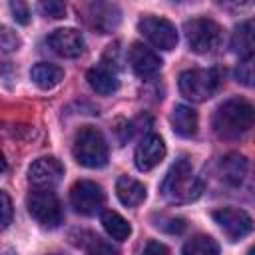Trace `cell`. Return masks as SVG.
<instances>
[{
    "label": "cell",
    "instance_id": "obj_1",
    "mask_svg": "<svg viewBox=\"0 0 255 255\" xmlns=\"http://www.w3.org/2000/svg\"><path fill=\"white\" fill-rule=\"evenodd\" d=\"M255 124V108L243 98L223 102L213 116V131L223 139H235L249 131Z\"/></svg>",
    "mask_w": 255,
    "mask_h": 255
},
{
    "label": "cell",
    "instance_id": "obj_2",
    "mask_svg": "<svg viewBox=\"0 0 255 255\" xmlns=\"http://www.w3.org/2000/svg\"><path fill=\"white\" fill-rule=\"evenodd\" d=\"M203 191L201 179L185 159H177L161 181V195L169 203H191Z\"/></svg>",
    "mask_w": 255,
    "mask_h": 255
},
{
    "label": "cell",
    "instance_id": "obj_3",
    "mask_svg": "<svg viewBox=\"0 0 255 255\" xmlns=\"http://www.w3.org/2000/svg\"><path fill=\"white\" fill-rule=\"evenodd\" d=\"M72 153L80 165L90 167V169L104 167L108 163V143L102 131L92 126H84L76 133Z\"/></svg>",
    "mask_w": 255,
    "mask_h": 255
},
{
    "label": "cell",
    "instance_id": "obj_4",
    "mask_svg": "<svg viewBox=\"0 0 255 255\" xmlns=\"http://www.w3.org/2000/svg\"><path fill=\"white\" fill-rule=\"evenodd\" d=\"M219 86V70L215 68H197L185 70L179 76V92L183 98L191 102H205L209 100Z\"/></svg>",
    "mask_w": 255,
    "mask_h": 255
},
{
    "label": "cell",
    "instance_id": "obj_5",
    "mask_svg": "<svg viewBox=\"0 0 255 255\" xmlns=\"http://www.w3.org/2000/svg\"><path fill=\"white\" fill-rule=\"evenodd\" d=\"M26 205H28L30 215L42 227L54 229V227H58L62 223V205H60V199L56 197V193L52 189H40V187H36L28 195Z\"/></svg>",
    "mask_w": 255,
    "mask_h": 255
},
{
    "label": "cell",
    "instance_id": "obj_6",
    "mask_svg": "<svg viewBox=\"0 0 255 255\" xmlns=\"http://www.w3.org/2000/svg\"><path fill=\"white\" fill-rule=\"evenodd\" d=\"M185 38L193 52L205 54L219 44L221 28L211 18H193L185 22Z\"/></svg>",
    "mask_w": 255,
    "mask_h": 255
},
{
    "label": "cell",
    "instance_id": "obj_7",
    "mask_svg": "<svg viewBox=\"0 0 255 255\" xmlns=\"http://www.w3.org/2000/svg\"><path fill=\"white\" fill-rule=\"evenodd\" d=\"M137 30L159 50H173L177 44V32L175 26L165 20V18H157V16H145L139 20Z\"/></svg>",
    "mask_w": 255,
    "mask_h": 255
},
{
    "label": "cell",
    "instance_id": "obj_8",
    "mask_svg": "<svg viewBox=\"0 0 255 255\" xmlns=\"http://www.w3.org/2000/svg\"><path fill=\"white\" fill-rule=\"evenodd\" d=\"M213 219L231 241H239L253 231V219L249 217V213H245L243 209H237V207L215 209Z\"/></svg>",
    "mask_w": 255,
    "mask_h": 255
},
{
    "label": "cell",
    "instance_id": "obj_9",
    "mask_svg": "<svg viewBox=\"0 0 255 255\" xmlns=\"http://www.w3.org/2000/svg\"><path fill=\"white\" fill-rule=\"evenodd\" d=\"M104 199H106V195H104L102 187L94 181H88V179L76 181L70 189V203L82 215L96 213L104 205Z\"/></svg>",
    "mask_w": 255,
    "mask_h": 255
},
{
    "label": "cell",
    "instance_id": "obj_10",
    "mask_svg": "<svg viewBox=\"0 0 255 255\" xmlns=\"http://www.w3.org/2000/svg\"><path fill=\"white\" fill-rule=\"evenodd\" d=\"M128 60H129V66L133 70V74L137 78H153L159 70H161V60L159 56L149 50L147 46H143L141 42H133L129 46V52H128Z\"/></svg>",
    "mask_w": 255,
    "mask_h": 255
},
{
    "label": "cell",
    "instance_id": "obj_11",
    "mask_svg": "<svg viewBox=\"0 0 255 255\" xmlns=\"http://www.w3.org/2000/svg\"><path fill=\"white\" fill-rule=\"evenodd\" d=\"M62 175H64V165L56 157H40L30 165L28 181L34 187L50 189L62 179Z\"/></svg>",
    "mask_w": 255,
    "mask_h": 255
},
{
    "label": "cell",
    "instance_id": "obj_12",
    "mask_svg": "<svg viewBox=\"0 0 255 255\" xmlns=\"http://www.w3.org/2000/svg\"><path fill=\"white\" fill-rule=\"evenodd\" d=\"M48 46L62 58H78L84 52V38L74 28H58L48 36Z\"/></svg>",
    "mask_w": 255,
    "mask_h": 255
},
{
    "label": "cell",
    "instance_id": "obj_13",
    "mask_svg": "<svg viewBox=\"0 0 255 255\" xmlns=\"http://www.w3.org/2000/svg\"><path fill=\"white\" fill-rule=\"evenodd\" d=\"M163 157H165V143H163V139H161L159 135H155V133L145 135V137L137 143L135 155H133L135 167H137L139 171H149V169H153Z\"/></svg>",
    "mask_w": 255,
    "mask_h": 255
},
{
    "label": "cell",
    "instance_id": "obj_14",
    "mask_svg": "<svg viewBox=\"0 0 255 255\" xmlns=\"http://www.w3.org/2000/svg\"><path fill=\"white\" fill-rule=\"evenodd\" d=\"M88 10H90V16H88L90 26L96 28L100 34H108L120 24V10L116 4L94 2L88 6Z\"/></svg>",
    "mask_w": 255,
    "mask_h": 255
},
{
    "label": "cell",
    "instance_id": "obj_15",
    "mask_svg": "<svg viewBox=\"0 0 255 255\" xmlns=\"http://www.w3.org/2000/svg\"><path fill=\"white\" fill-rule=\"evenodd\" d=\"M86 78H88L90 88L94 92H98L100 96H110V94L118 92V88H120V80H118L116 72L110 66H106V64L90 68Z\"/></svg>",
    "mask_w": 255,
    "mask_h": 255
},
{
    "label": "cell",
    "instance_id": "obj_16",
    "mask_svg": "<svg viewBox=\"0 0 255 255\" xmlns=\"http://www.w3.org/2000/svg\"><path fill=\"white\" fill-rule=\"evenodd\" d=\"M116 193L118 199L128 205V207H135L145 199V185L129 175H122L116 181Z\"/></svg>",
    "mask_w": 255,
    "mask_h": 255
},
{
    "label": "cell",
    "instance_id": "obj_17",
    "mask_svg": "<svg viewBox=\"0 0 255 255\" xmlns=\"http://www.w3.org/2000/svg\"><path fill=\"white\" fill-rule=\"evenodd\" d=\"M229 46L235 54L243 56L255 52V20H245L239 26H235Z\"/></svg>",
    "mask_w": 255,
    "mask_h": 255
},
{
    "label": "cell",
    "instance_id": "obj_18",
    "mask_svg": "<svg viewBox=\"0 0 255 255\" xmlns=\"http://www.w3.org/2000/svg\"><path fill=\"white\" fill-rule=\"evenodd\" d=\"M171 126L173 131L181 137H191L197 131V114L189 106H175L171 112Z\"/></svg>",
    "mask_w": 255,
    "mask_h": 255
},
{
    "label": "cell",
    "instance_id": "obj_19",
    "mask_svg": "<svg viewBox=\"0 0 255 255\" xmlns=\"http://www.w3.org/2000/svg\"><path fill=\"white\" fill-rule=\"evenodd\" d=\"M219 169H221V177L227 183L239 185L245 179V173H247V159L243 155H239V153H227L221 159Z\"/></svg>",
    "mask_w": 255,
    "mask_h": 255
},
{
    "label": "cell",
    "instance_id": "obj_20",
    "mask_svg": "<svg viewBox=\"0 0 255 255\" xmlns=\"http://www.w3.org/2000/svg\"><path fill=\"white\" fill-rule=\"evenodd\" d=\"M32 76V82L42 88V90H52L54 86H58L64 78V70L60 66H54V64H48V62H40L32 68L30 72Z\"/></svg>",
    "mask_w": 255,
    "mask_h": 255
},
{
    "label": "cell",
    "instance_id": "obj_21",
    "mask_svg": "<svg viewBox=\"0 0 255 255\" xmlns=\"http://www.w3.org/2000/svg\"><path fill=\"white\" fill-rule=\"evenodd\" d=\"M102 225H104L106 233L116 241H126L131 233L129 223L118 211H104L102 213Z\"/></svg>",
    "mask_w": 255,
    "mask_h": 255
},
{
    "label": "cell",
    "instance_id": "obj_22",
    "mask_svg": "<svg viewBox=\"0 0 255 255\" xmlns=\"http://www.w3.org/2000/svg\"><path fill=\"white\" fill-rule=\"evenodd\" d=\"M183 255H219V245L209 235H195L183 245Z\"/></svg>",
    "mask_w": 255,
    "mask_h": 255
},
{
    "label": "cell",
    "instance_id": "obj_23",
    "mask_svg": "<svg viewBox=\"0 0 255 255\" xmlns=\"http://www.w3.org/2000/svg\"><path fill=\"white\" fill-rule=\"evenodd\" d=\"M235 78L239 84H243L247 88L255 86V52L241 58V62L235 68Z\"/></svg>",
    "mask_w": 255,
    "mask_h": 255
},
{
    "label": "cell",
    "instance_id": "obj_24",
    "mask_svg": "<svg viewBox=\"0 0 255 255\" xmlns=\"http://www.w3.org/2000/svg\"><path fill=\"white\" fill-rule=\"evenodd\" d=\"M40 12L48 18H64L66 6L58 0H44V2H40Z\"/></svg>",
    "mask_w": 255,
    "mask_h": 255
},
{
    "label": "cell",
    "instance_id": "obj_25",
    "mask_svg": "<svg viewBox=\"0 0 255 255\" xmlns=\"http://www.w3.org/2000/svg\"><path fill=\"white\" fill-rule=\"evenodd\" d=\"M0 44H2V50L4 52H14V50H18L20 40H18V36L14 32H10L8 28H2V32H0Z\"/></svg>",
    "mask_w": 255,
    "mask_h": 255
},
{
    "label": "cell",
    "instance_id": "obj_26",
    "mask_svg": "<svg viewBox=\"0 0 255 255\" xmlns=\"http://www.w3.org/2000/svg\"><path fill=\"white\" fill-rule=\"evenodd\" d=\"M10 10H12L16 22H20V24H28L30 22V10H28V6L24 2H18V0L10 2Z\"/></svg>",
    "mask_w": 255,
    "mask_h": 255
},
{
    "label": "cell",
    "instance_id": "obj_27",
    "mask_svg": "<svg viewBox=\"0 0 255 255\" xmlns=\"http://www.w3.org/2000/svg\"><path fill=\"white\" fill-rule=\"evenodd\" d=\"M0 197H2V229H6L12 221V201L6 191H2Z\"/></svg>",
    "mask_w": 255,
    "mask_h": 255
},
{
    "label": "cell",
    "instance_id": "obj_28",
    "mask_svg": "<svg viewBox=\"0 0 255 255\" xmlns=\"http://www.w3.org/2000/svg\"><path fill=\"white\" fill-rule=\"evenodd\" d=\"M141 255H171V253H169V249H167L163 243H159V241H149V243L145 245V249L141 251Z\"/></svg>",
    "mask_w": 255,
    "mask_h": 255
},
{
    "label": "cell",
    "instance_id": "obj_29",
    "mask_svg": "<svg viewBox=\"0 0 255 255\" xmlns=\"http://www.w3.org/2000/svg\"><path fill=\"white\" fill-rule=\"evenodd\" d=\"M167 223L169 225H163L161 229H165V231H169V233H179V231H183L185 229V221L183 219H179V217H171V219H167Z\"/></svg>",
    "mask_w": 255,
    "mask_h": 255
},
{
    "label": "cell",
    "instance_id": "obj_30",
    "mask_svg": "<svg viewBox=\"0 0 255 255\" xmlns=\"http://www.w3.org/2000/svg\"><path fill=\"white\" fill-rule=\"evenodd\" d=\"M249 255H255V245H253V247L249 249Z\"/></svg>",
    "mask_w": 255,
    "mask_h": 255
}]
</instances>
